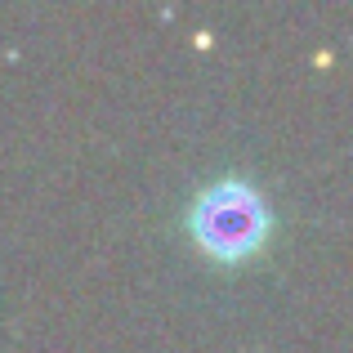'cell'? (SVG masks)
I'll use <instances>...</instances> for the list:
<instances>
[{"label":"cell","mask_w":353,"mask_h":353,"mask_svg":"<svg viewBox=\"0 0 353 353\" xmlns=\"http://www.w3.org/2000/svg\"><path fill=\"white\" fill-rule=\"evenodd\" d=\"M188 246L215 268H246L273 246L277 201L255 174L219 170L192 188L179 215Z\"/></svg>","instance_id":"cell-1"}]
</instances>
